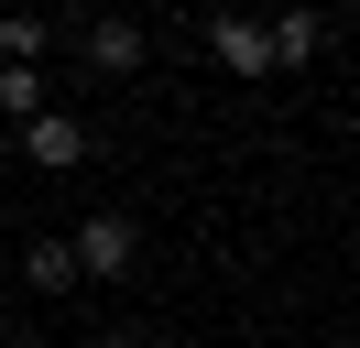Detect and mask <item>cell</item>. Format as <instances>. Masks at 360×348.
<instances>
[{"label":"cell","mask_w":360,"mask_h":348,"mask_svg":"<svg viewBox=\"0 0 360 348\" xmlns=\"http://www.w3.org/2000/svg\"><path fill=\"white\" fill-rule=\"evenodd\" d=\"M44 44H55L44 11H0V65H44Z\"/></svg>","instance_id":"7"},{"label":"cell","mask_w":360,"mask_h":348,"mask_svg":"<svg viewBox=\"0 0 360 348\" xmlns=\"http://www.w3.org/2000/svg\"><path fill=\"white\" fill-rule=\"evenodd\" d=\"M22 163L33 174H77L88 163V120H77V109H33L22 120Z\"/></svg>","instance_id":"1"},{"label":"cell","mask_w":360,"mask_h":348,"mask_svg":"<svg viewBox=\"0 0 360 348\" xmlns=\"http://www.w3.org/2000/svg\"><path fill=\"white\" fill-rule=\"evenodd\" d=\"M22 283H33V294H77L88 272H77V250H66V239H33V250H22Z\"/></svg>","instance_id":"6"},{"label":"cell","mask_w":360,"mask_h":348,"mask_svg":"<svg viewBox=\"0 0 360 348\" xmlns=\"http://www.w3.org/2000/svg\"><path fill=\"white\" fill-rule=\"evenodd\" d=\"M207 55H219V76H240V87L273 76V44H262V22H251V11H219V22H207Z\"/></svg>","instance_id":"3"},{"label":"cell","mask_w":360,"mask_h":348,"mask_svg":"<svg viewBox=\"0 0 360 348\" xmlns=\"http://www.w3.org/2000/svg\"><path fill=\"white\" fill-rule=\"evenodd\" d=\"M33 109H55V98H44V65H0V120L22 130Z\"/></svg>","instance_id":"8"},{"label":"cell","mask_w":360,"mask_h":348,"mask_svg":"<svg viewBox=\"0 0 360 348\" xmlns=\"http://www.w3.org/2000/svg\"><path fill=\"white\" fill-rule=\"evenodd\" d=\"M66 250H77V272H98V283H120V272H131V261H142V229H131V218H120V207H98L88 229L66 239Z\"/></svg>","instance_id":"2"},{"label":"cell","mask_w":360,"mask_h":348,"mask_svg":"<svg viewBox=\"0 0 360 348\" xmlns=\"http://www.w3.org/2000/svg\"><path fill=\"white\" fill-rule=\"evenodd\" d=\"M262 44H273V65H316V55H328V11H306V0H295V11L262 22Z\"/></svg>","instance_id":"5"},{"label":"cell","mask_w":360,"mask_h":348,"mask_svg":"<svg viewBox=\"0 0 360 348\" xmlns=\"http://www.w3.org/2000/svg\"><path fill=\"white\" fill-rule=\"evenodd\" d=\"M77 55H88L98 76H142V22H131V11H88Z\"/></svg>","instance_id":"4"},{"label":"cell","mask_w":360,"mask_h":348,"mask_svg":"<svg viewBox=\"0 0 360 348\" xmlns=\"http://www.w3.org/2000/svg\"><path fill=\"white\" fill-rule=\"evenodd\" d=\"M77 348H131V337H77Z\"/></svg>","instance_id":"9"},{"label":"cell","mask_w":360,"mask_h":348,"mask_svg":"<svg viewBox=\"0 0 360 348\" xmlns=\"http://www.w3.org/2000/svg\"><path fill=\"white\" fill-rule=\"evenodd\" d=\"M55 11H88V0H55Z\"/></svg>","instance_id":"10"}]
</instances>
